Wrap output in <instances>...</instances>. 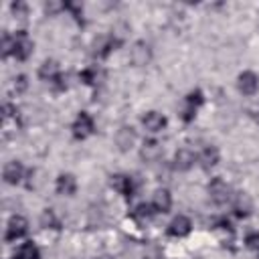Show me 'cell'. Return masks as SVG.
I'll use <instances>...</instances> for the list:
<instances>
[{"label":"cell","instance_id":"17","mask_svg":"<svg viewBox=\"0 0 259 259\" xmlns=\"http://www.w3.org/2000/svg\"><path fill=\"white\" fill-rule=\"evenodd\" d=\"M198 160H200L202 168H210V166H214V164L219 162V150H217L214 146H206V148L200 152Z\"/></svg>","mask_w":259,"mask_h":259},{"label":"cell","instance_id":"23","mask_svg":"<svg viewBox=\"0 0 259 259\" xmlns=\"http://www.w3.org/2000/svg\"><path fill=\"white\" fill-rule=\"evenodd\" d=\"M79 77H81V81H83V83L93 85V83L97 81V71H95V69H85V71H83Z\"/></svg>","mask_w":259,"mask_h":259},{"label":"cell","instance_id":"11","mask_svg":"<svg viewBox=\"0 0 259 259\" xmlns=\"http://www.w3.org/2000/svg\"><path fill=\"white\" fill-rule=\"evenodd\" d=\"M77 190V180L73 174H59L57 178V192L63 196H73Z\"/></svg>","mask_w":259,"mask_h":259},{"label":"cell","instance_id":"3","mask_svg":"<svg viewBox=\"0 0 259 259\" xmlns=\"http://www.w3.org/2000/svg\"><path fill=\"white\" fill-rule=\"evenodd\" d=\"M202 101H204V97H202V91H190L186 97H184V109H182V119L184 121H192L194 119V115H196V111H198V107L202 105Z\"/></svg>","mask_w":259,"mask_h":259},{"label":"cell","instance_id":"9","mask_svg":"<svg viewBox=\"0 0 259 259\" xmlns=\"http://www.w3.org/2000/svg\"><path fill=\"white\" fill-rule=\"evenodd\" d=\"M142 123H144V127H146L148 132L156 134V132H162V130L166 127L168 119H166L162 113H158V111H148V113L142 117Z\"/></svg>","mask_w":259,"mask_h":259},{"label":"cell","instance_id":"15","mask_svg":"<svg viewBox=\"0 0 259 259\" xmlns=\"http://www.w3.org/2000/svg\"><path fill=\"white\" fill-rule=\"evenodd\" d=\"M38 75H40V79H42V81L53 83V81H55V79L61 75L57 61H45V63L40 65V69H38Z\"/></svg>","mask_w":259,"mask_h":259},{"label":"cell","instance_id":"22","mask_svg":"<svg viewBox=\"0 0 259 259\" xmlns=\"http://www.w3.org/2000/svg\"><path fill=\"white\" fill-rule=\"evenodd\" d=\"M42 225H45V227H53V229L59 227V221H57V217H55V212H53L51 208H47V210L42 212Z\"/></svg>","mask_w":259,"mask_h":259},{"label":"cell","instance_id":"19","mask_svg":"<svg viewBox=\"0 0 259 259\" xmlns=\"http://www.w3.org/2000/svg\"><path fill=\"white\" fill-rule=\"evenodd\" d=\"M174 162H176V168H180V170H186V168H190L192 164H194V154L190 152V150H180L178 154H176V158H174Z\"/></svg>","mask_w":259,"mask_h":259},{"label":"cell","instance_id":"6","mask_svg":"<svg viewBox=\"0 0 259 259\" xmlns=\"http://www.w3.org/2000/svg\"><path fill=\"white\" fill-rule=\"evenodd\" d=\"M208 194L217 204H225L231 198V188L223 178H212V182L208 184Z\"/></svg>","mask_w":259,"mask_h":259},{"label":"cell","instance_id":"16","mask_svg":"<svg viewBox=\"0 0 259 259\" xmlns=\"http://www.w3.org/2000/svg\"><path fill=\"white\" fill-rule=\"evenodd\" d=\"M154 214H156V208L152 206V202H142V204H138L136 210L132 212V217H134L138 223H146V221H150Z\"/></svg>","mask_w":259,"mask_h":259},{"label":"cell","instance_id":"1","mask_svg":"<svg viewBox=\"0 0 259 259\" xmlns=\"http://www.w3.org/2000/svg\"><path fill=\"white\" fill-rule=\"evenodd\" d=\"M32 40L30 36L24 32V30H18L16 34H12V55L18 59V61H26L32 53Z\"/></svg>","mask_w":259,"mask_h":259},{"label":"cell","instance_id":"20","mask_svg":"<svg viewBox=\"0 0 259 259\" xmlns=\"http://www.w3.org/2000/svg\"><path fill=\"white\" fill-rule=\"evenodd\" d=\"M235 210H237L239 217H247V214H249L251 202H249V198H247L245 194H239V198H237V202H235Z\"/></svg>","mask_w":259,"mask_h":259},{"label":"cell","instance_id":"7","mask_svg":"<svg viewBox=\"0 0 259 259\" xmlns=\"http://www.w3.org/2000/svg\"><path fill=\"white\" fill-rule=\"evenodd\" d=\"M190 229H192V223H190V219L188 217H184V214H178V217H174L172 219V223L168 225V235L170 237H186L188 233H190Z\"/></svg>","mask_w":259,"mask_h":259},{"label":"cell","instance_id":"12","mask_svg":"<svg viewBox=\"0 0 259 259\" xmlns=\"http://www.w3.org/2000/svg\"><path fill=\"white\" fill-rule=\"evenodd\" d=\"M152 206L156 208V212H168L170 206H172V196L166 188H158L154 192V198H152Z\"/></svg>","mask_w":259,"mask_h":259},{"label":"cell","instance_id":"13","mask_svg":"<svg viewBox=\"0 0 259 259\" xmlns=\"http://www.w3.org/2000/svg\"><path fill=\"white\" fill-rule=\"evenodd\" d=\"M130 59L134 65H146L150 61V47L146 42H136L130 51Z\"/></svg>","mask_w":259,"mask_h":259},{"label":"cell","instance_id":"10","mask_svg":"<svg viewBox=\"0 0 259 259\" xmlns=\"http://www.w3.org/2000/svg\"><path fill=\"white\" fill-rule=\"evenodd\" d=\"M24 178V166L18 160H12L4 166V180L8 184H18Z\"/></svg>","mask_w":259,"mask_h":259},{"label":"cell","instance_id":"18","mask_svg":"<svg viewBox=\"0 0 259 259\" xmlns=\"http://www.w3.org/2000/svg\"><path fill=\"white\" fill-rule=\"evenodd\" d=\"M134 140H136V134H134L132 127H121V130L117 132V146H119L121 150L132 148V146H134Z\"/></svg>","mask_w":259,"mask_h":259},{"label":"cell","instance_id":"5","mask_svg":"<svg viewBox=\"0 0 259 259\" xmlns=\"http://www.w3.org/2000/svg\"><path fill=\"white\" fill-rule=\"evenodd\" d=\"M26 231H28V223H26V219H24V217H20V214H14V217L8 221V227H6V235H4V239H6V243L16 241V239L24 237V235H26Z\"/></svg>","mask_w":259,"mask_h":259},{"label":"cell","instance_id":"21","mask_svg":"<svg viewBox=\"0 0 259 259\" xmlns=\"http://www.w3.org/2000/svg\"><path fill=\"white\" fill-rule=\"evenodd\" d=\"M158 154H160V146H158L156 142H148V144H144V150H142V156H144V158L152 160V158H156Z\"/></svg>","mask_w":259,"mask_h":259},{"label":"cell","instance_id":"14","mask_svg":"<svg viewBox=\"0 0 259 259\" xmlns=\"http://www.w3.org/2000/svg\"><path fill=\"white\" fill-rule=\"evenodd\" d=\"M12 259H40V251H38V247L32 241H28V243H22L14 251Z\"/></svg>","mask_w":259,"mask_h":259},{"label":"cell","instance_id":"8","mask_svg":"<svg viewBox=\"0 0 259 259\" xmlns=\"http://www.w3.org/2000/svg\"><path fill=\"white\" fill-rule=\"evenodd\" d=\"M237 85H239V91L243 95H253L259 87V77L253 71H243L237 79Z\"/></svg>","mask_w":259,"mask_h":259},{"label":"cell","instance_id":"2","mask_svg":"<svg viewBox=\"0 0 259 259\" xmlns=\"http://www.w3.org/2000/svg\"><path fill=\"white\" fill-rule=\"evenodd\" d=\"M71 130H73V136H75L77 140H85V138H89V136L93 134V130H95L93 117H91L87 111H81V113L75 117Z\"/></svg>","mask_w":259,"mask_h":259},{"label":"cell","instance_id":"24","mask_svg":"<svg viewBox=\"0 0 259 259\" xmlns=\"http://www.w3.org/2000/svg\"><path fill=\"white\" fill-rule=\"evenodd\" d=\"M245 243H247V247H249V249L259 251V233H251V235H247Z\"/></svg>","mask_w":259,"mask_h":259},{"label":"cell","instance_id":"4","mask_svg":"<svg viewBox=\"0 0 259 259\" xmlns=\"http://www.w3.org/2000/svg\"><path fill=\"white\" fill-rule=\"evenodd\" d=\"M111 188L115 192H119L123 198H132L134 196V190H136V184H134V178L127 176V174H113L111 180H109Z\"/></svg>","mask_w":259,"mask_h":259}]
</instances>
